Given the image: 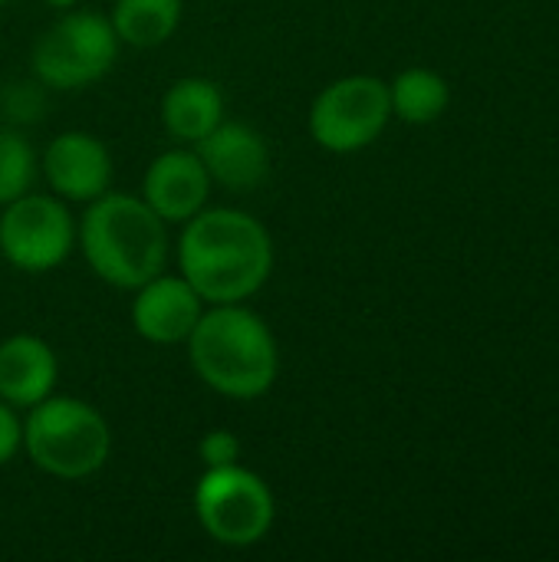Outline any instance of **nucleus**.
Here are the masks:
<instances>
[{
    "instance_id": "nucleus-1",
    "label": "nucleus",
    "mask_w": 559,
    "mask_h": 562,
    "mask_svg": "<svg viewBox=\"0 0 559 562\" xmlns=\"http://www.w3.org/2000/svg\"><path fill=\"white\" fill-rule=\"evenodd\" d=\"M178 273L208 306L247 303L273 273V237L241 207H204L181 227Z\"/></svg>"
},
{
    "instance_id": "nucleus-2",
    "label": "nucleus",
    "mask_w": 559,
    "mask_h": 562,
    "mask_svg": "<svg viewBox=\"0 0 559 562\" xmlns=\"http://www.w3.org/2000/svg\"><path fill=\"white\" fill-rule=\"evenodd\" d=\"M185 346L194 375L211 392L234 402L267 395L280 375L277 336L267 319L244 303L204 306Z\"/></svg>"
},
{
    "instance_id": "nucleus-3",
    "label": "nucleus",
    "mask_w": 559,
    "mask_h": 562,
    "mask_svg": "<svg viewBox=\"0 0 559 562\" xmlns=\"http://www.w3.org/2000/svg\"><path fill=\"white\" fill-rule=\"evenodd\" d=\"M76 247L102 283L132 293L165 270L171 244L168 224L142 201V194L135 198L109 188L86 204V214L76 224Z\"/></svg>"
},
{
    "instance_id": "nucleus-4",
    "label": "nucleus",
    "mask_w": 559,
    "mask_h": 562,
    "mask_svg": "<svg viewBox=\"0 0 559 562\" xmlns=\"http://www.w3.org/2000/svg\"><path fill=\"white\" fill-rule=\"evenodd\" d=\"M23 451L56 481H86L109 464L112 428L96 405L53 392L40 405L26 408Z\"/></svg>"
},
{
    "instance_id": "nucleus-5",
    "label": "nucleus",
    "mask_w": 559,
    "mask_h": 562,
    "mask_svg": "<svg viewBox=\"0 0 559 562\" xmlns=\"http://www.w3.org/2000/svg\"><path fill=\"white\" fill-rule=\"evenodd\" d=\"M119 36L105 13L63 10L33 43L30 66L40 86L72 92L99 82L119 59Z\"/></svg>"
},
{
    "instance_id": "nucleus-6",
    "label": "nucleus",
    "mask_w": 559,
    "mask_h": 562,
    "mask_svg": "<svg viewBox=\"0 0 559 562\" xmlns=\"http://www.w3.org/2000/svg\"><path fill=\"white\" fill-rule=\"evenodd\" d=\"M194 517L214 543L247 550L273 530L277 501L270 484L244 464L204 468L194 484Z\"/></svg>"
},
{
    "instance_id": "nucleus-7",
    "label": "nucleus",
    "mask_w": 559,
    "mask_h": 562,
    "mask_svg": "<svg viewBox=\"0 0 559 562\" xmlns=\"http://www.w3.org/2000/svg\"><path fill=\"white\" fill-rule=\"evenodd\" d=\"M392 102H389V82L379 76H343L333 79L310 105L306 128L310 138L333 151V155H353L369 148L389 125Z\"/></svg>"
},
{
    "instance_id": "nucleus-8",
    "label": "nucleus",
    "mask_w": 559,
    "mask_h": 562,
    "mask_svg": "<svg viewBox=\"0 0 559 562\" xmlns=\"http://www.w3.org/2000/svg\"><path fill=\"white\" fill-rule=\"evenodd\" d=\"M76 250V217L56 194L26 191L0 207V254L13 270L49 273Z\"/></svg>"
},
{
    "instance_id": "nucleus-9",
    "label": "nucleus",
    "mask_w": 559,
    "mask_h": 562,
    "mask_svg": "<svg viewBox=\"0 0 559 562\" xmlns=\"http://www.w3.org/2000/svg\"><path fill=\"white\" fill-rule=\"evenodd\" d=\"M40 175L66 204H89L112 188V155L92 132H59L40 155Z\"/></svg>"
},
{
    "instance_id": "nucleus-10",
    "label": "nucleus",
    "mask_w": 559,
    "mask_h": 562,
    "mask_svg": "<svg viewBox=\"0 0 559 562\" xmlns=\"http://www.w3.org/2000/svg\"><path fill=\"white\" fill-rule=\"evenodd\" d=\"M204 300L181 273H155L132 290V326L152 346H181L204 313Z\"/></svg>"
},
{
    "instance_id": "nucleus-11",
    "label": "nucleus",
    "mask_w": 559,
    "mask_h": 562,
    "mask_svg": "<svg viewBox=\"0 0 559 562\" xmlns=\"http://www.w3.org/2000/svg\"><path fill=\"white\" fill-rule=\"evenodd\" d=\"M211 188L214 181L198 151L191 145H178L148 161L142 178V201L165 224H185L208 207Z\"/></svg>"
},
{
    "instance_id": "nucleus-12",
    "label": "nucleus",
    "mask_w": 559,
    "mask_h": 562,
    "mask_svg": "<svg viewBox=\"0 0 559 562\" xmlns=\"http://www.w3.org/2000/svg\"><path fill=\"white\" fill-rule=\"evenodd\" d=\"M211 181L227 191H254L270 178V145L247 122H221L191 145Z\"/></svg>"
},
{
    "instance_id": "nucleus-13",
    "label": "nucleus",
    "mask_w": 559,
    "mask_h": 562,
    "mask_svg": "<svg viewBox=\"0 0 559 562\" xmlns=\"http://www.w3.org/2000/svg\"><path fill=\"white\" fill-rule=\"evenodd\" d=\"M59 382V359L40 336L16 333L0 342V398L26 412L49 398Z\"/></svg>"
},
{
    "instance_id": "nucleus-14",
    "label": "nucleus",
    "mask_w": 559,
    "mask_h": 562,
    "mask_svg": "<svg viewBox=\"0 0 559 562\" xmlns=\"http://www.w3.org/2000/svg\"><path fill=\"white\" fill-rule=\"evenodd\" d=\"M224 92L214 79L181 76L161 95V125L175 142L194 145L224 122Z\"/></svg>"
},
{
    "instance_id": "nucleus-15",
    "label": "nucleus",
    "mask_w": 559,
    "mask_h": 562,
    "mask_svg": "<svg viewBox=\"0 0 559 562\" xmlns=\"http://www.w3.org/2000/svg\"><path fill=\"white\" fill-rule=\"evenodd\" d=\"M185 16V0H115L109 23L119 43L135 49H155L168 43Z\"/></svg>"
},
{
    "instance_id": "nucleus-16",
    "label": "nucleus",
    "mask_w": 559,
    "mask_h": 562,
    "mask_svg": "<svg viewBox=\"0 0 559 562\" xmlns=\"http://www.w3.org/2000/svg\"><path fill=\"white\" fill-rule=\"evenodd\" d=\"M448 99H451V89H448L445 76H438L435 69H425V66L402 69L389 82L392 115H399L409 125L435 122L448 109Z\"/></svg>"
},
{
    "instance_id": "nucleus-17",
    "label": "nucleus",
    "mask_w": 559,
    "mask_h": 562,
    "mask_svg": "<svg viewBox=\"0 0 559 562\" xmlns=\"http://www.w3.org/2000/svg\"><path fill=\"white\" fill-rule=\"evenodd\" d=\"M40 155L20 128H0V207L33 191Z\"/></svg>"
},
{
    "instance_id": "nucleus-18",
    "label": "nucleus",
    "mask_w": 559,
    "mask_h": 562,
    "mask_svg": "<svg viewBox=\"0 0 559 562\" xmlns=\"http://www.w3.org/2000/svg\"><path fill=\"white\" fill-rule=\"evenodd\" d=\"M244 445L234 431L227 428H211L204 431V438L198 441V458L204 468H227V464H241Z\"/></svg>"
},
{
    "instance_id": "nucleus-19",
    "label": "nucleus",
    "mask_w": 559,
    "mask_h": 562,
    "mask_svg": "<svg viewBox=\"0 0 559 562\" xmlns=\"http://www.w3.org/2000/svg\"><path fill=\"white\" fill-rule=\"evenodd\" d=\"M23 451V418L13 405L0 398V468Z\"/></svg>"
},
{
    "instance_id": "nucleus-20",
    "label": "nucleus",
    "mask_w": 559,
    "mask_h": 562,
    "mask_svg": "<svg viewBox=\"0 0 559 562\" xmlns=\"http://www.w3.org/2000/svg\"><path fill=\"white\" fill-rule=\"evenodd\" d=\"M40 3H46L49 10H72V7H79L82 0H40Z\"/></svg>"
},
{
    "instance_id": "nucleus-21",
    "label": "nucleus",
    "mask_w": 559,
    "mask_h": 562,
    "mask_svg": "<svg viewBox=\"0 0 559 562\" xmlns=\"http://www.w3.org/2000/svg\"><path fill=\"white\" fill-rule=\"evenodd\" d=\"M7 3H13V0H0V7H7Z\"/></svg>"
}]
</instances>
